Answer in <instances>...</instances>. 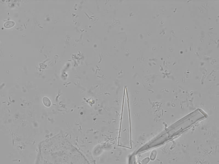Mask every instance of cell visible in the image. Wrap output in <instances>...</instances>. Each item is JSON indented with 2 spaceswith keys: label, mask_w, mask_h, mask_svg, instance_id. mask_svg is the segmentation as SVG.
I'll list each match as a JSON object with an SVG mask.
<instances>
[{
  "label": "cell",
  "mask_w": 219,
  "mask_h": 164,
  "mask_svg": "<svg viewBox=\"0 0 219 164\" xmlns=\"http://www.w3.org/2000/svg\"><path fill=\"white\" fill-rule=\"evenodd\" d=\"M149 159L148 158H146L145 159L143 160L142 161V164H146L149 162Z\"/></svg>",
  "instance_id": "cell-2"
},
{
  "label": "cell",
  "mask_w": 219,
  "mask_h": 164,
  "mask_svg": "<svg viewBox=\"0 0 219 164\" xmlns=\"http://www.w3.org/2000/svg\"><path fill=\"white\" fill-rule=\"evenodd\" d=\"M15 25V22L13 21H8L5 22L4 23V27L6 28L9 29L10 28H13V26Z\"/></svg>",
  "instance_id": "cell-1"
}]
</instances>
